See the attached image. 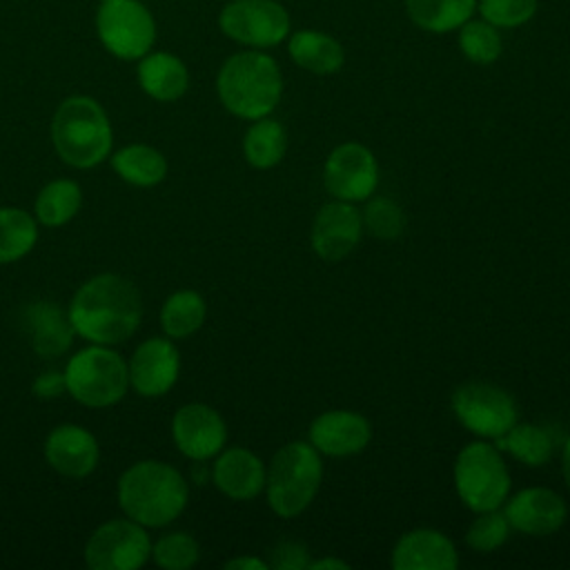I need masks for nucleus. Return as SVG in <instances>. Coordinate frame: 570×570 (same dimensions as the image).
<instances>
[{
  "mask_svg": "<svg viewBox=\"0 0 570 570\" xmlns=\"http://www.w3.org/2000/svg\"><path fill=\"white\" fill-rule=\"evenodd\" d=\"M363 225L376 238H396L405 227L401 207L390 198H374L367 203L363 214Z\"/></svg>",
  "mask_w": 570,
  "mask_h": 570,
  "instance_id": "nucleus-35",
  "label": "nucleus"
},
{
  "mask_svg": "<svg viewBox=\"0 0 570 570\" xmlns=\"http://www.w3.org/2000/svg\"><path fill=\"white\" fill-rule=\"evenodd\" d=\"M372 428L365 416L350 410H332L316 416L309 425V443L330 456H347L365 450Z\"/></svg>",
  "mask_w": 570,
  "mask_h": 570,
  "instance_id": "nucleus-18",
  "label": "nucleus"
},
{
  "mask_svg": "<svg viewBox=\"0 0 570 570\" xmlns=\"http://www.w3.org/2000/svg\"><path fill=\"white\" fill-rule=\"evenodd\" d=\"M151 557L145 525L114 519L94 530L85 546V561L94 570H136Z\"/></svg>",
  "mask_w": 570,
  "mask_h": 570,
  "instance_id": "nucleus-10",
  "label": "nucleus"
},
{
  "mask_svg": "<svg viewBox=\"0 0 570 570\" xmlns=\"http://www.w3.org/2000/svg\"><path fill=\"white\" fill-rule=\"evenodd\" d=\"M459 554L454 543L428 528L403 534L392 550V568L396 570H454Z\"/></svg>",
  "mask_w": 570,
  "mask_h": 570,
  "instance_id": "nucleus-19",
  "label": "nucleus"
},
{
  "mask_svg": "<svg viewBox=\"0 0 570 570\" xmlns=\"http://www.w3.org/2000/svg\"><path fill=\"white\" fill-rule=\"evenodd\" d=\"M539 11V0H476V16L501 31L528 24Z\"/></svg>",
  "mask_w": 570,
  "mask_h": 570,
  "instance_id": "nucleus-32",
  "label": "nucleus"
},
{
  "mask_svg": "<svg viewBox=\"0 0 570 570\" xmlns=\"http://www.w3.org/2000/svg\"><path fill=\"white\" fill-rule=\"evenodd\" d=\"M309 566V557L307 550L301 543H278L272 550V563L269 568H278V570H303Z\"/></svg>",
  "mask_w": 570,
  "mask_h": 570,
  "instance_id": "nucleus-36",
  "label": "nucleus"
},
{
  "mask_svg": "<svg viewBox=\"0 0 570 570\" xmlns=\"http://www.w3.org/2000/svg\"><path fill=\"white\" fill-rule=\"evenodd\" d=\"M403 9L416 29L443 36L476 16V0H403Z\"/></svg>",
  "mask_w": 570,
  "mask_h": 570,
  "instance_id": "nucleus-24",
  "label": "nucleus"
},
{
  "mask_svg": "<svg viewBox=\"0 0 570 570\" xmlns=\"http://www.w3.org/2000/svg\"><path fill=\"white\" fill-rule=\"evenodd\" d=\"M503 514L514 530L532 537H546L563 525L566 503L548 488H528L508 501Z\"/></svg>",
  "mask_w": 570,
  "mask_h": 570,
  "instance_id": "nucleus-17",
  "label": "nucleus"
},
{
  "mask_svg": "<svg viewBox=\"0 0 570 570\" xmlns=\"http://www.w3.org/2000/svg\"><path fill=\"white\" fill-rule=\"evenodd\" d=\"M456 45L468 62L481 67L497 62L503 53L501 29L479 16H472L456 29Z\"/></svg>",
  "mask_w": 570,
  "mask_h": 570,
  "instance_id": "nucleus-28",
  "label": "nucleus"
},
{
  "mask_svg": "<svg viewBox=\"0 0 570 570\" xmlns=\"http://www.w3.org/2000/svg\"><path fill=\"white\" fill-rule=\"evenodd\" d=\"M67 390L65 385V374L60 372H42L36 381H33V394L42 396V399H51V396H60Z\"/></svg>",
  "mask_w": 570,
  "mask_h": 570,
  "instance_id": "nucleus-37",
  "label": "nucleus"
},
{
  "mask_svg": "<svg viewBox=\"0 0 570 570\" xmlns=\"http://www.w3.org/2000/svg\"><path fill=\"white\" fill-rule=\"evenodd\" d=\"M214 483L229 499H254L265 485L263 461L245 448H229L214 463Z\"/></svg>",
  "mask_w": 570,
  "mask_h": 570,
  "instance_id": "nucleus-22",
  "label": "nucleus"
},
{
  "mask_svg": "<svg viewBox=\"0 0 570 570\" xmlns=\"http://www.w3.org/2000/svg\"><path fill=\"white\" fill-rule=\"evenodd\" d=\"M323 183L338 200H365L379 185L376 158L358 142H343L327 156Z\"/></svg>",
  "mask_w": 570,
  "mask_h": 570,
  "instance_id": "nucleus-12",
  "label": "nucleus"
},
{
  "mask_svg": "<svg viewBox=\"0 0 570 570\" xmlns=\"http://www.w3.org/2000/svg\"><path fill=\"white\" fill-rule=\"evenodd\" d=\"M205 301L194 289L174 292L160 309V325L169 338L191 336L205 321Z\"/></svg>",
  "mask_w": 570,
  "mask_h": 570,
  "instance_id": "nucleus-29",
  "label": "nucleus"
},
{
  "mask_svg": "<svg viewBox=\"0 0 570 570\" xmlns=\"http://www.w3.org/2000/svg\"><path fill=\"white\" fill-rule=\"evenodd\" d=\"M456 419L474 434L499 439L517 423L514 399L492 383H465L452 396Z\"/></svg>",
  "mask_w": 570,
  "mask_h": 570,
  "instance_id": "nucleus-11",
  "label": "nucleus"
},
{
  "mask_svg": "<svg viewBox=\"0 0 570 570\" xmlns=\"http://www.w3.org/2000/svg\"><path fill=\"white\" fill-rule=\"evenodd\" d=\"M98 456L100 450L96 436L82 425L65 423L47 434L45 459L62 476L85 479L96 470Z\"/></svg>",
  "mask_w": 570,
  "mask_h": 570,
  "instance_id": "nucleus-16",
  "label": "nucleus"
},
{
  "mask_svg": "<svg viewBox=\"0 0 570 570\" xmlns=\"http://www.w3.org/2000/svg\"><path fill=\"white\" fill-rule=\"evenodd\" d=\"M171 436L185 456L205 461L223 450L227 428L214 407L205 403H187L176 410L171 419Z\"/></svg>",
  "mask_w": 570,
  "mask_h": 570,
  "instance_id": "nucleus-13",
  "label": "nucleus"
},
{
  "mask_svg": "<svg viewBox=\"0 0 570 570\" xmlns=\"http://www.w3.org/2000/svg\"><path fill=\"white\" fill-rule=\"evenodd\" d=\"M198 543L187 532H171L151 546V559L167 570H187L198 561Z\"/></svg>",
  "mask_w": 570,
  "mask_h": 570,
  "instance_id": "nucleus-33",
  "label": "nucleus"
},
{
  "mask_svg": "<svg viewBox=\"0 0 570 570\" xmlns=\"http://www.w3.org/2000/svg\"><path fill=\"white\" fill-rule=\"evenodd\" d=\"M187 497L180 472L163 461H138L118 479V505L147 528L171 523L185 510Z\"/></svg>",
  "mask_w": 570,
  "mask_h": 570,
  "instance_id": "nucleus-3",
  "label": "nucleus"
},
{
  "mask_svg": "<svg viewBox=\"0 0 570 570\" xmlns=\"http://www.w3.org/2000/svg\"><path fill=\"white\" fill-rule=\"evenodd\" d=\"M22 327L36 354L42 358L60 356L69 350L73 325L69 312L65 314L51 301H33L22 309Z\"/></svg>",
  "mask_w": 570,
  "mask_h": 570,
  "instance_id": "nucleus-20",
  "label": "nucleus"
},
{
  "mask_svg": "<svg viewBox=\"0 0 570 570\" xmlns=\"http://www.w3.org/2000/svg\"><path fill=\"white\" fill-rule=\"evenodd\" d=\"M36 240L38 229L31 214L18 207H0V265L27 256Z\"/></svg>",
  "mask_w": 570,
  "mask_h": 570,
  "instance_id": "nucleus-30",
  "label": "nucleus"
},
{
  "mask_svg": "<svg viewBox=\"0 0 570 570\" xmlns=\"http://www.w3.org/2000/svg\"><path fill=\"white\" fill-rule=\"evenodd\" d=\"M363 216L347 200H334L318 209L312 225V247L323 261L345 258L361 240Z\"/></svg>",
  "mask_w": 570,
  "mask_h": 570,
  "instance_id": "nucleus-15",
  "label": "nucleus"
},
{
  "mask_svg": "<svg viewBox=\"0 0 570 570\" xmlns=\"http://www.w3.org/2000/svg\"><path fill=\"white\" fill-rule=\"evenodd\" d=\"M136 78L140 89L158 102H174L183 98L189 87V71L185 62L169 51L145 53L138 60Z\"/></svg>",
  "mask_w": 570,
  "mask_h": 570,
  "instance_id": "nucleus-23",
  "label": "nucleus"
},
{
  "mask_svg": "<svg viewBox=\"0 0 570 570\" xmlns=\"http://www.w3.org/2000/svg\"><path fill=\"white\" fill-rule=\"evenodd\" d=\"M218 29L245 49H272L292 33V16L278 0H227L218 11Z\"/></svg>",
  "mask_w": 570,
  "mask_h": 570,
  "instance_id": "nucleus-8",
  "label": "nucleus"
},
{
  "mask_svg": "<svg viewBox=\"0 0 570 570\" xmlns=\"http://www.w3.org/2000/svg\"><path fill=\"white\" fill-rule=\"evenodd\" d=\"M292 62L314 76H332L345 65V47L321 29H292L285 40Z\"/></svg>",
  "mask_w": 570,
  "mask_h": 570,
  "instance_id": "nucleus-21",
  "label": "nucleus"
},
{
  "mask_svg": "<svg viewBox=\"0 0 570 570\" xmlns=\"http://www.w3.org/2000/svg\"><path fill=\"white\" fill-rule=\"evenodd\" d=\"M227 570H267L269 563L256 559V557H236L225 563Z\"/></svg>",
  "mask_w": 570,
  "mask_h": 570,
  "instance_id": "nucleus-38",
  "label": "nucleus"
},
{
  "mask_svg": "<svg viewBox=\"0 0 570 570\" xmlns=\"http://www.w3.org/2000/svg\"><path fill=\"white\" fill-rule=\"evenodd\" d=\"M508 532H510V523L505 514L497 510H485L468 528L465 541L470 548L479 552H490V550H497L508 539Z\"/></svg>",
  "mask_w": 570,
  "mask_h": 570,
  "instance_id": "nucleus-34",
  "label": "nucleus"
},
{
  "mask_svg": "<svg viewBox=\"0 0 570 570\" xmlns=\"http://www.w3.org/2000/svg\"><path fill=\"white\" fill-rule=\"evenodd\" d=\"M111 125L91 96L65 98L51 118V142L58 156L78 169L100 165L111 151Z\"/></svg>",
  "mask_w": 570,
  "mask_h": 570,
  "instance_id": "nucleus-4",
  "label": "nucleus"
},
{
  "mask_svg": "<svg viewBox=\"0 0 570 570\" xmlns=\"http://www.w3.org/2000/svg\"><path fill=\"white\" fill-rule=\"evenodd\" d=\"M67 392L87 407L118 403L129 385V370L122 356L109 345H89L76 352L65 367Z\"/></svg>",
  "mask_w": 570,
  "mask_h": 570,
  "instance_id": "nucleus-6",
  "label": "nucleus"
},
{
  "mask_svg": "<svg viewBox=\"0 0 570 570\" xmlns=\"http://www.w3.org/2000/svg\"><path fill=\"white\" fill-rule=\"evenodd\" d=\"M307 568H309V570H330V568H334V570H347L350 566H347L345 561H338V559H321V561H309Z\"/></svg>",
  "mask_w": 570,
  "mask_h": 570,
  "instance_id": "nucleus-39",
  "label": "nucleus"
},
{
  "mask_svg": "<svg viewBox=\"0 0 570 570\" xmlns=\"http://www.w3.org/2000/svg\"><path fill=\"white\" fill-rule=\"evenodd\" d=\"M82 205V191L78 183L69 178H56L47 183L36 196V218L47 227H60L69 223Z\"/></svg>",
  "mask_w": 570,
  "mask_h": 570,
  "instance_id": "nucleus-26",
  "label": "nucleus"
},
{
  "mask_svg": "<svg viewBox=\"0 0 570 570\" xmlns=\"http://www.w3.org/2000/svg\"><path fill=\"white\" fill-rule=\"evenodd\" d=\"M96 33L114 58L140 60L156 42V20L140 0H100Z\"/></svg>",
  "mask_w": 570,
  "mask_h": 570,
  "instance_id": "nucleus-9",
  "label": "nucleus"
},
{
  "mask_svg": "<svg viewBox=\"0 0 570 570\" xmlns=\"http://www.w3.org/2000/svg\"><path fill=\"white\" fill-rule=\"evenodd\" d=\"M499 448L508 450L521 463L537 468L550 461L552 439L550 434L534 423H514L503 436L497 439Z\"/></svg>",
  "mask_w": 570,
  "mask_h": 570,
  "instance_id": "nucleus-31",
  "label": "nucleus"
},
{
  "mask_svg": "<svg viewBox=\"0 0 570 570\" xmlns=\"http://www.w3.org/2000/svg\"><path fill=\"white\" fill-rule=\"evenodd\" d=\"M127 370L129 383L140 396H163L178 379L180 356L171 341L154 336L134 350Z\"/></svg>",
  "mask_w": 570,
  "mask_h": 570,
  "instance_id": "nucleus-14",
  "label": "nucleus"
},
{
  "mask_svg": "<svg viewBox=\"0 0 570 570\" xmlns=\"http://www.w3.org/2000/svg\"><path fill=\"white\" fill-rule=\"evenodd\" d=\"M216 94L229 114L245 120L265 118L283 96L281 67L263 49L236 51L216 73Z\"/></svg>",
  "mask_w": 570,
  "mask_h": 570,
  "instance_id": "nucleus-2",
  "label": "nucleus"
},
{
  "mask_svg": "<svg viewBox=\"0 0 570 570\" xmlns=\"http://www.w3.org/2000/svg\"><path fill=\"white\" fill-rule=\"evenodd\" d=\"M287 149V134L278 120L272 118H258L247 129L243 140L245 158L256 169H269L281 163L283 154Z\"/></svg>",
  "mask_w": 570,
  "mask_h": 570,
  "instance_id": "nucleus-27",
  "label": "nucleus"
},
{
  "mask_svg": "<svg viewBox=\"0 0 570 570\" xmlns=\"http://www.w3.org/2000/svg\"><path fill=\"white\" fill-rule=\"evenodd\" d=\"M111 167L125 183L136 187H154L167 174L165 156L158 149L142 142H134L118 149L111 158Z\"/></svg>",
  "mask_w": 570,
  "mask_h": 570,
  "instance_id": "nucleus-25",
  "label": "nucleus"
},
{
  "mask_svg": "<svg viewBox=\"0 0 570 570\" xmlns=\"http://www.w3.org/2000/svg\"><path fill=\"white\" fill-rule=\"evenodd\" d=\"M140 316L142 303L136 285L118 274L85 281L69 305L73 332L96 345L122 343L138 330Z\"/></svg>",
  "mask_w": 570,
  "mask_h": 570,
  "instance_id": "nucleus-1",
  "label": "nucleus"
},
{
  "mask_svg": "<svg viewBox=\"0 0 570 570\" xmlns=\"http://www.w3.org/2000/svg\"><path fill=\"white\" fill-rule=\"evenodd\" d=\"M454 485L461 501L474 510H497L510 490L508 468L490 443H468L454 463Z\"/></svg>",
  "mask_w": 570,
  "mask_h": 570,
  "instance_id": "nucleus-7",
  "label": "nucleus"
},
{
  "mask_svg": "<svg viewBox=\"0 0 570 570\" xmlns=\"http://www.w3.org/2000/svg\"><path fill=\"white\" fill-rule=\"evenodd\" d=\"M561 468H563V479H566V483L570 488V439H568V443L563 448V463H561Z\"/></svg>",
  "mask_w": 570,
  "mask_h": 570,
  "instance_id": "nucleus-40",
  "label": "nucleus"
},
{
  "mask_svg": "<svg viewBox=\"0 0 570 570\" xmlns=\"http://www.w3.org/2000/svg\"><path fill=\"white\" fill-rule=\"evenodd\" d=\"M321 476L323 463L312 443L294 441L283 445L265 472L269 508L285 519L301 514L316 497Z\"/></svg>",
  "mask_w": 570,
  "mask_h": 570,
  "instance_id": "nucleus-5",
  "label": "nucleus"
}]
</instances>
